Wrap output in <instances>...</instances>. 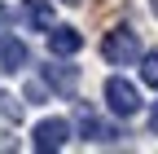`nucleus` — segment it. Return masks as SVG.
<instances>
[{
  "instance_id": "3",
  "label": "nucleus",
  "mask_w": 158,
  "mask_h": 154,
  "mask_svg": "<svg viewBox=\"0 0 158 154\" xmlns=\"http://www.w3.org/2000/svg\"><path fill=\"white\" fill-rule=\"evenodd\" d=\"M66 141H70V123H66V119H40V123L31 128V145L44 150V154H48V150H62Z\"/></svg>"
},
{
  "instance_id": "13",
  "label": "nucleus",
  "mask_w": 158,
  "mask_h": 154,
  "mask_svg": "<svg viewBox=\"0 0 158 154\" xmlns=\"http://www.w3.org/2000/svg\"><path fill=\"white\" fill-rule=\"evenodd\" d=\"M149 9H154V13H158V0H149Z\"/></svg>"
},
{
  "instance_id": "4",
  "label": "nucleus",
  "mask_w": 158,
  "mask_h": 154,
  "mask_svg": "<svg viewBox=\"0 0 158 154\" xmlns=\"http://www.w3.org/2000/svg\"><path fill=\"white\" fill-rule=\"evenodd\" d=\"M79 49H84V35H79L75 27H48V53L53 57H75Z\"/></svg>"
},
{
  "instance_id": "5",
  "label": "nucleus",
  "mask_w": 158,
  "mask_h": 154,
  "mask_svg": "<svg viewBox=\"0 0 158 154\" xmlns=\"http://www.w3.org/2000/svg\"><path fill=\"white\" fill-rule=\"evenodd\" d=\"M75 123H79V132H84V141H101V145H106V141H118V128L106 123V119H97L88 106L79 110V119H75Z\"/></svg>"
},
{
  "instance_id": "6",
  "label": "nucleus",
  "mask_w": 158,
  "mask_h": 154,
  "mask_svg": "<svg viewBox=\"0 0 158 154\" xmlns=\"http://www.w3.org/2000/svg\"><path fill=\"white\" fill-rule=\"evenodd\" d=\"M44 88L70 97V92L79 88V71H75V66H62V62H48V66H44Z\"/></svg>"
},
{
  "instance_id": "12",
  "label": "nucleus",
  "mask_w": 158,
  "mask_h": 154,
  "mask_svg": "<svg viewBox=\"0 0 158 154\" xmlns=\"http://www.w3.org/2000/svg\"><path fill=\"white\" fill-rule=\"evenodd\" d=\"M5 22H9V9H5V5H0V27H5Z\"/></svg>"
},
{
  "instance_id": "8",
  "label": "nucleus",
  "mask_w": 158,
  "mask_h": 154,
  "mask_svg": "<svg viewBox=\"0 0 158 154\" xmlns=\"http://www.w3.org/2000/svg\"><path fill=\"white\" fill-rule=\"evenodd\" d=\"M22 22L31 31H48L53 27V5L48 0H22Z\"/></svg>"
},
{
  "instance_id": "2",
  "label": "nucleus",
  "mask_w": 158,
  "mask_h": 154,
  "mask_svg": "<svg viewBox=\"0 0 158 154\" xmlns=\"http://www.w3.org/2000/svg\"><path fill=\"white\" fill-rule=\"evenodd\" d=\"M106 106L118 119H132V114L141 110V92H136V84H127L123 75H110L106 79Z\"/></svg>"
},
{
  "instance_id": "1",
  "label": "nucleus",
  "mask_w": 158,
  "mask_h": 154,
  "mask_svg": "<svg viewBox=\"0 0 158 154\" xmlns=\"http://www.w3.org/2000/svg\"><path fill=\"white\" fill-rule=\"evenodd\" d=\"M101 57H106L110 66H132L136 57H141V35H136L132 27H114V31H106Z\"/></svg>"
},
{
  "instance_id": "9",
  "label": "nucleus",
  "mask_w": 158,
  "mask_h": 154,
  "mask_svg": "<svg viewBox=\"0 0 158 154\" xmlns=\"http://www.w3.org/2000/svg\"><path fill=\"white\" fill-rule=\"evenodd\" d=\"M136 62H141V79H145L149 88H158V53H141Z\"/></svg>"
},
{
  "instance_id": "10",
  "label": "nucleus",
  "mask_w": 158,
  "mask_h": 154,
  "mask_svg": "<svg viewBox=\"0 0 158 154\" xmlns=\"http://www.w3.org/2000/svg\"><path fill=\"white\" fill-rule=\"evenodd\" d=\"M0 114L5 119H22V106H13V97H0Z\"/></svg>"
},
{
  "instance_id": "11",
  "label": "nucleus",
  "mask_w": 158,
  "mask_h": 154,
  "mask_svg": "<svg viewBox=\"0 0 158 154\" xmlns=\"http://www.w3.org/2000/svg\"><path fill=\"white\" fill-rule=\"evenodd\" d=\"M149 132L158 137V101H154V110H149Z\"/></svg>"
},
{
  "instance_id": "7",
  "label": "nucleus",
  "mask_w": 158,
  "mask_h": 154,
  "mask_svg": "<svg viewBox=\"0 0 158 154\" xmlns=\"http://www.w3.org/2000/svg\"><path fill=\"white\" fill-rule=\"evenodd\" d=\"M27 62H31L27 44L18 40V35H0V71H22Z\"/></svg>"
},
{
  "instance_id": "14",
  "label": "nucleus",
  "mask_w": 158,
  "mask_h": 154,
  "mask_svg": "<svg viewBox=\"0 0 158 154\" xmlns=\"http://www.w3.org/2000/svg\"><path fill=\"white\" fill-rule=\"evenodd\" d=\"M62 5H79V0H62Z\"/></svg>"
}]
</instances>
